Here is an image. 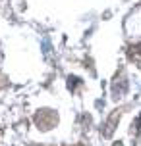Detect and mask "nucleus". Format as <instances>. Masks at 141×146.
Returning a JSON list of instances; mask_svg holds the SVG:
<instances>
[{
    "instance_id": "obj_1",
    "label": "nucleus",
    "mask_w": 141,
    "mask_h": 146,
    "mask_svg": "<svg viewBox=\"0 0 141 146\" xmlns=\"http://www.w3.org/2000/svg\"><path fill=\"white\" fill-rule=\"evenodd\" d=\"M56 119H58V117L54 115L50 110H43V111H41V113H37V117H35L39 129H50L52 125L56 123Z\"/></svg>"
},
{
    "instance_id": "obj_2",
    "label": "nucleus",
    "mask_w": 141,
    "mask_h": 146,
    "mask_svg": "<svg viewBox=\"0 0 141 146\" xmlns=\"http://www.w3.org/2000/svg\"><path fill=\"white\" fill-rule=\"evenodd\" d=\"M130 60H134L135 64L141 67V42L139 44H134L130 48Z\"/></svg>"
}]
</instances>
